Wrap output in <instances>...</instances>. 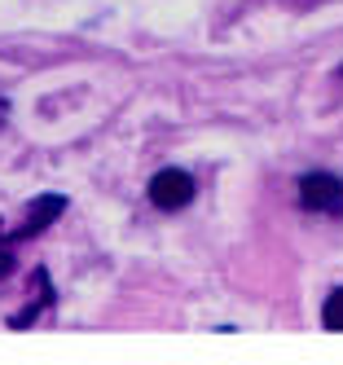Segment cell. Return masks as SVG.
Listing matches in <instances>:
<instances>
[{"label":"cell","mask_w":343,"mask_h":365,"mask_svg":"<svg viewBox=\"0 0 343 365\" xmlns=\"http://www.w3.org/2000/svg\"><path fill=\"white\" fill-rule=\"evenodd\" d=\"M150 202L158 212H180V207L194 202V176L180 172V168H163L150 180Z\"/></svg>","instance_id":"2"},{"label":"cell","mask_w":343,"mask_h":365,"mask_svg":"<svg viewBox=\"0 0 343 365\" xmlns=\"http://www.w3.org/2000/svg\"><path fill=\"white\" fill-rule=\"evenodd\" d=\"M322 326H326V330H343V286L326 299V308H322Z\"/></svg>","instance_id":"4"},{"label":"cell","mask_w":343,"mask_h":365,"mask_svg":"<svg viewBox=\"0 0 343 365\" xmlns=\"http://www.w3.org/2000/svg\"><path fill=\"white\" fill-rule=\"evenodd\" d=\"M62 207H66L62 198H40V202H36V212H31V216H26V225L9 233V242H22V238H36V233H40V229H44V225H48L53 216H58V212H62Z\"/></svg>","instance_id":"3"},{"label":"cell","mask_w":343,"mask_h":365,"mask_svg":"<svg viewBox=\"0 0 343 365\" xmlns=\"http://www.w3.org/2000/svg\"><path fill=\"white\" fill-rule=\"evenodd\" d=\"M300 202L308 212H322V216H339L343 212V180L334 172H308L300 180Z\"/></svg>","instance_id":"1"}]
</instances>
